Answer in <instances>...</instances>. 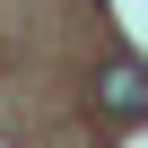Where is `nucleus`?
<instances>
[{
  "instance_id": "f257e3e1",
  "label": "nucleus",
  "mask_w": 148,
  "mask_h": 148,
  "mask_svg": "<svg viewBox=\"0 0 148 148\" xmlns=\"http://www.w3.org/2000/svg\"><path fill=\"white\" fill-rule=\"evenodd\" d=\"M96 113H113V122H139L148 113V70L139 61H105L96 70Z\"/></svg>"
}]
</instances>
